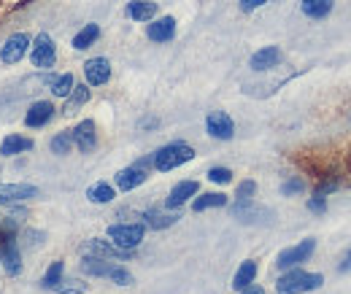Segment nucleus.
<instances>
[{"instance_id": "26", "label": "nucleus", "mask_w": 351, "mask_h": 294, "mask_svg": "<svg viewBox=\"0 0 351 294\" xmlns=\"http://www.w3.org/2000/svg\"><path fill=\"white\" fill-rule=\"evenodd\" d=\"M232 216L241 219V221H257L254 216H270V210L257 208L252 200H246V203H235V206H232Z\"/></svg>"}, {"instance_id": "15", "label": "nucleus", "mask_w": 351, "mask_h": 294, "mask_svg": "<svg viewBox=\"0 0 351 294\" xmlns=\"http://www.w3.org/2000/svg\"><path fill=\"white\" fill-rule=\"evenodd\" d=\"M51 117H54V103H49V100H38V103H33L30 108H27V114H25V125L33 127V130H41L51 122Z\"/></svg>"}, {"instance_id": "13", "label": "nucleus", "mask_w": 351, "mask_h": 294, "mask_svg": "<svg viewBox=\"0 0 351 294\" xmlns=\"http://www.w3.org/2000/svg\"><path fill=\"white\" fill-rule=\"evenodd\" d=\"M71 135H73V146L82 151V154H89V151H95V146H97V127L92 119H84V122H79L76 130H71Z\"/></svg>"}, {"instance_id": "28", "label": "nucleus", "mask_w": 351, "mask_h": 294, "mask_svg": "<svg viewBox=\"0 0 351 294\" xmlns=\"http://www.w3.org/2000/svg\"><path fill=\"white\" fill-rule=\"evenodd\" d=\"M97 38H100V27H97V25H84V27L76 33V38H73V49H76V51H84V49H89Z\"/></svg>"}, {"instance_id": "30", "label": "nucleus", "mask_w": 351, "mask_h": 294, "mask_svg": "<svg viewBox=\"0 0 351 294\" xmlns=\"http://www.w3.org/2000/svg\"><path fill=\"white\" fill-rule=\"evenodd\" d=\"M62 275H65V262H54V265H49L46 275L41 278V286H44V289H54V286L62 281Z\"/></svg>"}, {"instance_id": "16", "label": "nucleus", "mask_w": 351, "mask_h": 294, "mask_svg": "<svg viewBox=\"0 0 351 294\" xmlns=\"http://www.w3.org/2000/svg\"><path fill=\"white\" fill-rule=\"evenodd\" d=\"M197 189H200V184L197 181H181V184H176L173 189H171V195H168V200H165V208H181L184 203H189L195 195H197Z\"/></svg>"}, {"instance_id": "19", "label": "nucleus", "mask_w": 351, "mask_h": 294, "mask_svg": "<svg viewBox=\"0 0 351 294\" xmlns=\"http://www.w3.org/2000/svg\"><path fill=\"white\" fill-rule=\"evenodd\" d=\"M146 36H149V41H154V43L171 41V38L176 36V19H173V16H162V19H154V22L149 25Z\"/></svg>"}, {"instance_id": "39", "label": "nucleus", "mask_w": 351, "mask_h": 294, "mask_svg": "<svg viewBox=\"0 0 351 294\" xmlns=\"http://www.w3.org/2000/svg\"><path fill=\"white\" fill-rule=\"evenodd\" d=\"M267 0H241V11H254V8H260V5H265Z\"/></svg>"}, {"instance_id": "17", "label": "nucleus", "mask_w": 351, "mask_h": 294, "mask_svg": "<svg viewBox=\"0 0 351 294\" xmlns=\"http://www.w3.org/2000/svg\"><path fill=\"white\" fill-rule=\"evenodd\" d=\"M33 138H25V135H5L3 143H0V157H16V154H25V151H33Z\"/></svg>"}, {"instance_id": "36", "label": "nucleus", "mask_w": 351, "mask_h": 294, "mask_svg": "<svg viewBox=\"0 0 351 294\" xmlns=\"http://www.w3.org/2000/svg\"><path fill=\"white\" fill-rule=\"evenodd\" d=\"M208 181H214V184H230V181H232V170L230 168H211L208 170Z\"/></svg>"}, {"instance_id": "8", "label": "nucleus", "mask_w": 351, "mask_h": 294, "mask_svg": "<svg viewBox=\"0 0 351 294\" xmlns=\"http://www.w3.org/2000/svg\"><path fill=\"white\" fill-rule=\"evenodd\" d=\"M27 51H30V36H27V33H14L8 41L3 43L0 60H3L5 65H16Z\"/></svg>"}, {"instance_id": "7", "label": "nucleus", "mask_w": 351, "mask_h": 294, "mask_svg": "<svg viewBox=\"0 0 351 294\" xmlns=\"http://www.w3.org/2000/svg\"><path fill=\"white\" fill-rule=\"evenodd\" d=\"M82 252H84V256H97V259H132V254H135V252H125V249H119V246H114L108 241H100V238L87 241L82 246Z\"/></svg>"}, {"instance_id": "12", "label": "nucleus", "mask_w": 351, "mask_h": 294, "mask_svg": "<svg viewBox=\"0 0 351 294\" xmlns=\"http://www.w3.org/2000/svg\"><path fill=\"white\" fill-rule=\"evenodd\" d=\"M0 265L8 275H19L22 273V254H19V243L14 238L0 241Z\"/></svg>"}, {"instance_id": "29", "label": "nucleus", "mask_w": 351, "mask_h": 294, "mask_svg": "<svg viewBox=\"0 0 351 294\" xmlns=\"http://www.w3.org/2000/svg\"><path fill=\"white\" fill-rule=\"evenodd\" d=\"M49 149L54 151V154H68L71 149H73V135H71V130H62V132H57L51 140H49Z\"/></svg>"}, {"instance_id": "21", "label": "nucleus", "mask_w": 351, "mask_h": 294, "mask_svg": "<svg viewBox=\"0 0 351 294\" xmlns=\"http://www.w3.org/2000/svg\"><path fill=\"white\" fill-rule=\"evenodd\" d=\"M181 216L178 213H168V210L160 208H149L143 213V224L152 227V230H165V227H173Z\"/></svg>"}, {"instance_id": "1", "label": "nucleus", "mask_w": 351, "mask_h": 294, "mask_svg": "<svg viewBox=\"0 0 351 294\" xmlns=\"http://www.w3.org/2000/svg\"><path fill=\"white\" fill-rule=\"evenodd\" d=\"M82 273L95 275V278H108L117 286H130L132 284V273L128 267H122L117 262H108V259H97V256H84L82 259Z\"/></svg>"}, {"instance_id": "41", "label": "nucleus", "mask_w": 351, "mask_h": 294, "mask_svg": "<svg viewBox=\"0 0 351 294\" xmlns=\"http://www.w3.org/2000/svg\"><path fill=\"white\" fill-rule=\"evenodd\" d=\"M341 270H351V252L346 254V259L341 262Z\"/></svg>"}, {"instance_id": "14", "label": "nucleus", "mask_w": 351, "mask_h": 294, "mask_svg": "<svg viewBox=\"0 0 351 294\" xmlns=\"http://www.w3.org/2000/svg\"><path fill=\"white\" fill-rule=\"evenodd\" d=\"M84 76L89 86H103L111 79V62L106 57H92L84 62Z\"/></svg>"}, {"instance_id": "20", "label": "nucleus", "mask_w": 351, "mask_h": 294, "mask_svg": "<svg viewBox=\"0 0 351 294\" xmlns=\"http://www.w3.org/2000/svg\"><path fill=\"white\" fill-rule=\"evenodd\" d=\"M254 281H257V262H254V259L241 262V267H238L235 275H232V289L243 292V289H249Z\"/></svg>"}, {"instance_id": "23", "label": "nucleus", "mask_w": 351, "mask_h": 294, "mask_svg": "<svg viewBox=\"0 0 351 294\" xmlns=\"http://www.w3.org/2000/svg\"><path fill=\"white\" fill-rule=\"evenodd\" d=\"M114 197H117V189L111 184H106V181H97V184H92L87 189V200L89 203H97V206H106Z\"/></svg>"}, {"instance_id": "6", "label": "nucleus", "mask_w": 351, "mask_h": 294, "mask_svg": "<svg viewBox=\"0 0 351 294\" xmlns=\"http://www.w3.org/2000/svg\"><path fill=\"white\" fill-rule=\"evenodd\" d=\"M316 249V241L313 238H306V241H300L298 246H292V249H284V252L276 256V267L278 270H292V267H300L303 262H308V256L313 254Z\"/></svg>"}, {"instance_id": "35", "label": "nucleus", "mask_w": 351, "mask_h": 294, "mask_svg": "<svg viewBox=\"0 0 351 294\" xmlns=\"http://www.w3.org/2000/svg\"><path fill=\"white\" fill-rule=\"evenodd\" d=\"M338 186H341V178H327V181H322V184L313 189V197H324V195L335 192Z\"/></svg>"}, {"instance_id": "2", "label": "nucleus", "mask_w": 351, "mask_h": 294, "mask_svg": "<svg viewBox=\"0 0 351 294\" xmlns=\"http://www.w3.org/2000/svg\"><path fill=\"white\" fill-rule=\"evenodd\" d=\"M324 284L322 273H306L300 267H292V270H284V275L278 278L276 284V292L278 294H306L313 292Z\"/></svg>"}, {"instance_id": "37", "label": "nucleus", "mask_w": 351, "mask_h": 294, "mask_svg": "<svg viewBox=\"0 0 351 294\" xmlns=\"http://www.w3.org/2000/svg\"><path fill=\"white\" fill-rule=\"evenodd\" d=\"M303 186H306V184H303L300 178H289V181L281 184V195H284V197H292V195L303 192Z\"/></svg>"}, {"instance_id": "32", "label": "nucleus", "mask_w": 351, "mask_h": 294, "mask_svg": "<svg viewBox=\"0 0 351 294\" xmlns=\"http://www.w3.org/2000/svg\"><path fill=\"white\" fill-rule=\"evenodd\" d=\"M44 238H46V232H41V230H25L22 235H19V246L22 249H38L41 243H44Z\"/></svg>"}, {"instance_id": "24", "label": "nucleus", "mask_w": 351, "mask_h": 294, "mask_svg": "<svg viewBox=\"0 0 351 294\" xmlns=\"http://www.w3.org/2000/svg\"><path fill=\"white\" fill-rule=\"evenodd\" d=\"M332 3L335 0H300V11L308 19H324L332 11Z\"/></svg>"}, {"instance_id": "22", "label": "nucleus", "mask_w": 351, "mask_h": 294, "mask_svg": "<svg viewBox=\"0 0 351 294\" xmlns=\"http://www.w3.org/2000/svg\"><path fill=\"white\" fill-rule=\"evenodd\" d=\"M154 14H157L154 0H132V3H128V16L132 22H152Z\"/></svg>"}, {"instance_id": "4", "label": "nucleus", "mask_w": 351, "mask_h": 294, "mask_svg": "<svg viewBox=\"0 0 351 294\" xmlns=\"http://www.w3.org/2000/svg\"><path fill=\"white\" fill-rule=\"evenodd\" d=\"M143 235H146V224H111L108 227L111 243L125 249V252H135L141 246Z\"/></svg>"}, {"instance_id": "3", "label": "nucleus", "mask_w": 351, "mask_h": 294, "mask_svg": "<svg viewBox=\"0 0 351 294\" xmlns=\"http://www.w3.org/2000/svg\"><path fill=\"white\" fill-rule=\"evenodd\" d=\"M192 160H195V149L184 140H173V143H168L152 154V165L160 173H168V170L178 168L184 162H192Z\"/></svg>"}, {"instance_id": "18", "label": "nucleus", "mask_w": 351, "mask_h": 294, "mask_svg": "<svg viewBox=\"0 0 351 294\" xmlns=\"http://www.w3.org/2000/svg\"><path fill=\"white\" fill-rule=\"evenodd\" d=\"M278 62H281V49H278V46H265V49L252 54L249 68H252V71H270V68H276Z\"/></svg>"}, {"instance_id": "34", "label": "nucleus", "mask_w": 351, "mask_h": 294, "mask_svg": "<svg viewBox=\"0 0 351 294\" xmlns=\"http://www.w3.org/2000/svg\"><path fill=\"white\" fill-rule=\"evenodd\" d=\"M84 289H87V284H82V281H76V278H73V281H65V278H62V281L54 286V292H60V294H82Z\"/></svg>"}, {"instance_id": "11", "label": "nucleus", "mask_w": 351, "mask_h": 294, "mask_svg": "<svg viewBox=\"0 0 351 294\" xmlns=\"http://www.w3.org/2000/svg\"><path fill=\"white\" fill-rule=\"evenodd\" d=\"M114 181H117V189H119V192H132V189H138V186L146 181V162H135L130 168H122L114 175Z\"/></svg>"}, {"instance_id": "31", "label": "nucleus", "mask_w": 351, "mask_h": 294, "mask_svg": "<svg viewBox=\"0 0 351 294\" xmlns=\"http://www.w3.org/2000/svg\"><path fill=\"white\" fill-rule=\"evenodd\" d=\"M73 86H76V82H73V76H71V73H62V76L51 79V92H54L57 97H68Z\"/></svg>"}, {"instance_id": "10", "label": "nucleus", "mask_w": 351, "mask_h": 294, "mask_svg": "<svg viewBox=\"0 0 351 294\" xmlns=\"http://www.w3.org/2000/svg\"><path fill=\"white\" fill-rule=\"evenodd\" d=\"M206 130H208V135L217 138V140H230V138L235 135V122H232L224 111H211V114L206 117Z\"/></svg>"}, {"instance_id": "27", "label": "nucleus", "mask_w": 351, "mask_h": 294, "mask_svg": "<svg viewBox=\"0 0 351 294\" xmlns=\"http://www.w3.org/2000/svg\"><path fill=\"white\" fill-rule=\"evenodd\" d=\"M89 100V86L87 84H76L71 89V95H68V103H65V114L71 117V114H76V108H82L84 103Z\"/></svg>"}, {"instance_id": "25", "label": "nucleus", "mask_w": 351, "mask_h": 294, "mask_svg": "<svg viewBox=\"0 0 351 294\" xmlns=\"http://www.w3.org/2000/svg\"><path fill=\"white\" fill-rule=\"evenodd\" d=\"M224 206H227V195H221V192H206V195H200L192 203V210L195 213H203V210L208 208H224Z\"/></svg>"}, {"instance_id": "9", "label": "nucleus", "mask_w": 351, "mask_h": 294, "mask_svg": "<svg viewBox=\"0 0 351 294\" xmlns=\"http://www.w3.org/2000/svg\"><path fill=\"white\" fill-rule=\"evenodd\" d=\"M38 197V186L33 184H0V206H14L22 200Z\"/></svg>"}, {"instance_id": "33", "label": "nucleus", "mask_w": 351, "mask_h": 294, "mask_svg": "<svg viewBox=\"0 0 351 294\" xmlns=\"http://www.w3.org/2000/svg\"><path fill=\"white\" fill-rule=\"evenodd\" d=\"M254 195H257V181H252V178H249V181H241L238 189H235V200H238V203H246V200H252Z\"/></svg>"}, {"instance_id": "40", "label": "nucleus", "mask_w": 351, "mask_h": 294, "mask_svg": "<svg viewBox=\"0 0 351 294\" xmlns=\"http://www.w3.org/2000/svg\"><path fill=\"white\" fill-rule=\"evenodd\" d=\"M241 294H265V289H260V286H249V289H243Z\"/></svg>"}, {"instance_id": "5", "label": "nucleus", "mask_w": 351, "mask_h": 294, "mask_svg": "<svg viewBox=\"0 0 351 294\" xmlns=\"http://www.w3.org/2000/svg\"><path fill=\"white\" fill-rule=\"evenodd\" d=\"M30 60H33V65L36 68H54V62H57V46L51 41V36H46V33H38L33 41H30Z\"/></svg>"}, {"instance_id": "38", "label": "nucleus", "mask_w": 351, "mask_h": 294, "mask_svg": "<svg viewBox=\"0 0 351 294\" xmlns=\"http://www.w3.org/2000/svg\"><path fill=\"white\" fill-rule=\"evenodd\" d=\"M308 210H311V213H324V210H327L324 197H311V200H308Z\"/></svg>"}]
</instances>
